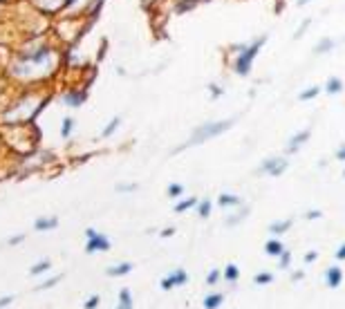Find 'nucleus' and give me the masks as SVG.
<instances>
[{"mask_svg":"<svg viewBox=\"0 0 345 309\" xmlns=\"http://www.w3.org/2000/svg\"><path fill=\"white\" fill-rule=\"evenodd\" d=\"M316 258H318V253H316V251H309V253L305 255V262H314Z\"/></svg>","mask_w":345,"mask_h":309,"instance_id":"e433bc0d","label":"nucleus"},{"mask_svg":"<svg viewBox=\"0 0 345 309\" xmlns=\"http://www.w3.org/2000/svg\"><path fill=\"white\" fill-rule=\"evenodd\" d=\"M278 258H280V267H282V269L289 267V262H291V253H289V251H282V253L278 255Z\"/></svg>","mask_w":345,"mask_h":309,"instance_id":"c756f323","label":"nucleus"},{"mask_svg":"<svg viewBox=\"0 0 345 309\" xmlns=\"http://www.w3.org/2000/svg\"><path fill=\"white\" fill-rule=\"evenodd\" d=\"M186 282H189V273H186L184 269H175V271L168 273V276L161 280V289H164V291H170V289L182 287V284H186Z\"/></svg>","mask_w":345,"mask_h":309,"instance_id":"1a4fd4ad","label":"nucleus"},{"mask_svg":"<svg viewBox=\"0 0 345 309\" xmlns=\"http://www.w3.org/2000/svg\"><path fill=\"white\" fill-rule=\"evenodd\" d=\"M253 282L256 284H269V282H274V276L267 273V271H262V273H258V276L253 278Z\"/></svg>","mask_w":345,"mask_h":309,"instance_id":"cd10ccee","label":"nucleus"},{"mask_svg":"<svg viewBox=\"0 0 345 309\" xmlns=\"http://www.w3.org/2000/svg\"><path fill=\"white\" fill-rule=\"evenodd\" d=\"M85 99H88V92H85L83 88H70V90H65V92L61 94V103L68 105L70 110L81 108V105L85 103Z\"/></svg>","mask_w":345,"mask_h":309,"instance_id":"423d86ee","label":"nucleus"},{"mask_svg":"<svg viewBox=\"0 0 345 309\" xmlns=\"http://www.w3.org/2000/svg\"><path fill=\"white\" fill-rule=\"evenodd\" d=\"M211 96H213V99H218V96H222V92H224V90L222 88H220V85H211Z\"/></svg>","mask_w":345,"mask_h":309,"instance_id":"c9c22d12","label":"nucleus"},{"mask_svg":"<svg viewBox=\"0 0 345 309\" xmlns=\"http://www.w3.org/2000/svg\"><path fill=\"white\" fill-rule=\"evenodd\" d=\"M172 233H175V229H172V226H168V229H164V231H161L159 235H161V238H170Z\"/></svg>","mask_w":345,"mask_h":309,"instance_id":"4c0bfd02","label":"nucleus"},{"mask_svg":"<svg viewBox=\"0 0 345 309\" xmlns=\"http://www.w3.org/2000/svg\"><path fill=\"white\" fill-rule=\"evenodd\" d=\"M285 171H287V159L285 157H269V159H265L262 166H260V173H267V175H271V177L282 175Z\"/></svg>","mask_w":345,"mask_h":309,"instance_id":"6e6552de","label":"nucleus"},{"mask_svg":"<svg viewBox=\"0 0 345 309\" xmlns=\"http://www.w3.org/2000/svg\"><path fill=\"white\" fill-rule=\"evenodd\" d=\"M117 191L119 193H132V191H137V184H121V186H117Z\"/></svg>","mask_w":345,"mask_h":309,"instance_id":"f704fd0d","label":"nucleus"},{"mask_svg":"<svg viewBox=\"0 0 345 309\" xmlns=\"http://www.w3.org/2000/svg\"><path fill=\"white\" fill-rule=\"evenodd\" d=\"M23 240H25V235H16V238H12V240H9V244H12V247H14V244L23 242Z\"/></svg>","mask_w":345,"mask_h":309,"instance_id":"ea45409f","label":"nucleus"},{"mask_svg":"<svg viewBox=\"0 0 345 309\" xmlns=\"http://www.w3.org/2000/svg\"><path fill=\"white\" fill-rule=\"evenodd\" d=\"M59 226V217H38L34 222V229L36 231H52Z\"/></svg>","mask_w":345,"mask_h":309,"instance_id":"9b49d317","label":"nucleus"},{"mask_svg":"<svg viewBox=\"0 0 345 309\" xmlns=\"http://www.w3.org/2000/svg\"><path fill=\"white\" fill-rule=\"evenodd\" d=\"M318 92H320L318 85H311L309 90H305V92H300V94H298V99H300V101H309V99H314V96L318 94Z\"/></svg>","mask_w":345,"mask_h":309,"instance_id":"bb28decb","label":"nucleus"},{"mask_svg":"<svg viewBox=\"0 0 345 309\" xmlns=\"http://www.w3.org/2000/svg\"><path fill=\"white\" fill-rule=\"evenodd\" d=\"M45 103H47V92L27 90V92H23L21 96H16L9 105H5L3 114H0V121H3V125L32 123Z\"/></svg>","mask_w":345,"mask_h":309,"instance_id":"f03ea898","label":"nucleus"},{"mask_svg":"<svg viewBox=\"0 0 345 309\" xmlns=\"http://www.w3.org/2000/svg\"><path fill=\"white\" fill-rule=\"evenodd\" d=\"M343 175H345V173H343Z\"/></svg>","mask_w":345,"mask_h":309,"instance_id":"49530a36","label":"nucleus"},{"mask_svg":"<svg viewBox=\"0 0 345 309\" xmlns=\"http://www.w3.org/2000/svg\"><path fill=\"white\" fill-rule=\"evenodd\" d=\"M74 125L76 121L72 117H63V121H61V139H70L72 132H74Z\"/></svg>","mask_w":345,"mask_h":309,"instance_id":"a211bd4d","label":"nucleus"},{"mask_svg":"<svg viewBox=\"0 0 345 309\" xmlns=\"http://www.w3.org/2000/svg\"><path fill=\"white\" fill-rule=\"evenodd\" d=\"M61 278H63V276H54V278L45 280V282H43V284H41V287H38V289H50V287H54L56 282H61Z\"/></svg>","mask_w":345,"mask_h":309,"instance_id":"473e14b6","label":"nucleus"},{"mask_svg":"<svg viewBox=\"0 0 345 309\" xmlns=\"http://www.w3.org/2000/svg\"><path fill=\"white\" fill-rule=\"evenodd\" d=\"M200 3H207V0H177V5H175V14L191 12V9H195Z\"/></svg>","mask_w":345,"mask_h":309,"instance_id":"dca6fc26","label":"nucleus"},{"mask_svg":"<svg viewBox=\"0 0 345 309\" xmlns=\"http://www.w3.org/2000/svg\"><path fill=\"white\" fill-rule=\"evenodd\" d=\"M198 197H189V200H182V202H177L175 204V213H184V211H189V209H193V206H198Z\"/></svg>","mask_w":345,"mask_h":309,"instance_id":"aec40b11","label":"nucleus"},{"mask_svg":"<svg viewBox=\"0 0 345 309\" xmlns=\"http://www.w3.org/2000/svg\"><path fill=\"white\" fill-rule=\"evenodd\" d=\"M43 16H56L65 12V0H30Z\"/></svg>","mask_w":345,"mask_h":309,"instance_id":"0eeeda50","label":"nucleus"},{"mask_svg":"<svg viewBox=\"0 0 345 309\" xmlns=\"http://www.w3.org/2000/svg\"><path fill=\"white\" fill-rule=\"evenodd\" d=\"M325 276H327V284H329V287L336 289L338 284H341V280H343V271L338 267H329Z\"/></svg>","mask_w":345,"mask_h":309,"instance_id":"ddd939ff","label":"nucleus"},{"mask_svg":"<svg viewBox=\"0 0 345 309\" xmlns=\"http://www.w3.org/2000/svg\"><path fill=\"white\" fill-rule=\"evenodd\" d=\"M220 276H222V273H220L218 269H213V271H211L209 276H207V282H209V284H215V282L220 280Z\"/></svg>","mask_w":345,"mask_h":309,"instance_id":"72a5a7b5","label":"nucleus"},{"mask_svg":"<svg viewBox=\"0 0 345 309\" xmlns=\"http://www.w3.org/2000/svg\"><path fill=\"white\" fill-rule=\"evenodd\" d=\"M117 309H132V298H130V291H128V289H121V293H119V307Z\"/></svg>","mask_w":345,"mask_h":309,"instance_id":"412c9836","label":"nucleus"},{"mask_svg":"<svg viewBox=\"0 0 345 309\" xmlns=\"http://www.w3.org/2000/svg\"><path fill=\"white\" fill-rule=\"evenodd\" d=\"M309 139V130H303V132H298L296 137H291L289 146H287V152H296L300 148V143H305Z\"/></svg>","mask_w":345,"mask_h":309,"instance_id":"4468645a","label":"nucleus"},{"mask_svg":"<svg viewBox=\"0 0 345 309\" xmlns=\"http://www.w3.org/2000/svg\"><path fill=\"white\" fill-rule=\"evenodd\" d=\"M63 52H59L45 38H27L9 63V76L21 83H43L59 72Z\"/></svg>","mask_w":345,"mask_h":309,"instance_id":"f257e3e1","label":"nucleus"},{"mask_svg":"<svg viewBox=\"0 0 345 309\" xmlns=\"http://www.w3.org/2000/svg\"><path fill=\"white\" fill-rule=\"evenodd\" d=\"M265 251H267V255H271V258H278V255L285 251V247H282L280 240H267Z\"/></svg>","mask_w":345,"mask_h":309,"instance_id":"f3484780","label":"nucleus"},{"mask_svg":"<svg viewBox=\"0 0 345 309\" xmlns=\"http://www.w3.org/2000/svg\"><path fill=\"white\" fill-rule=\"evenodd\" d=\"M267 43V36H260L256 38L253 43H249V45H238V54H236V61H233V72L240 76H247L249 70H251V63L253 59L258 56V52H260V47Z\"/></svg>","mask_w":345,"mask_h":309,"instance_id":"20e7f679","label":"nucleus"},{"mask_svg":"<svg viewBox=\"0 0 345 309\" xmlns=\"http://www.w3.org/2000/svg\"><path fill=\"white\" fill-rule=\"evenodd\" d=\"M336 258H338V260H345V244H343V247L336 251Z\"/></svg>","mask_w":345,"mask_h":309,"instance_id":"a19ab883","label":"nucleus"},{"mask_svg":"<svg viewBox=\"0 0 345 309\" xmlns=\"http://www.w3.org/2000/svg\"><path fill=\"white\" fill-rule=\"evenodd\" d=\"M121 125V117H114V119H110L108 123H105V128L101 130V139H108L110 134H114L117 132V128Z\"/></svg>","mask_w":345,"mask_h":309,"instance_id":"6ab92c4d","label":"nucleus"},{"mask_svg":"<svg viewBox=\"0 0 345 309\" xmlns=\"http://www.w3.org/2000/svg\"><path fill=\"white\" fill-rule=\"evenodd\" d=\"M0 143H3V139H0Z\"/></svg>","mask_w":345,"mask_h":309,"instance_id":"a18cd8bd","label":"nucleus"},{"mask_svg":"<svg viewBox=\"0 0 345 309\" xmlns=\"http://www.w3.org/2000/svg\"><path fill=\"white\" fill-rule=\"evenodd\" d=\"M50 267H52V262H50V260H41V262H36L34 267L30 269V273H32V276H41V273H45Z\"/></svg>","mask_w":345,"mask_h":309,"instance_id":"b1692460","label":"nucleus"},{"mask_svg":"<svg viewBox=\"0 0 345 309\" xmlns=\"http://www.w3.org/2000/svg\"><path fill=\"white\" fill-rule=\"evenodd\" d=\"M85 238H88V242H85V251H88V253H103V251H110V247H112L108 235L99 233V231H94V229L85 231Z\"/></svg>","mask_w":345,"mask_h":309,"instance_id":"39448f33","label":"nucleus"},{"mask_svg":"<svg viewBox=\"0 0 345 309\" xmlns=\"http://www.w3.org/2000/svg\"><path fill=\"white\" fill-rule=\"evenodd\" d=\"M12 300H14L12 296H5V298H0V309H3V307H7V305H9V302H12Z\"/></svg>","mask_w":345,"mask_h":309,"instance_id":"58836bf2","label":"nucleus"},{"mask_svg":"<svg viewBox=\"0 0 345 309\" xmlns=\"http://www.w3.org/2000/svg\"><path fill=\"white\" fill-rule=\"evenodd\" d=\"M238 278H240V269H238L236 264H227V269H224V280H229V282H236Z\"/></svg>","mask_w":345,"mask_h":309,"instance_id":"5701e85b","label":"nucleus"},{"mask_svg":"<svg viewBox=\"0 0 345 309\" xmlns=\"http://www.w3.org/2000/svg\"><path fill=\"white\" fill-rule=\"evenodd\" d=\"M289 226H291V220H282V222H274V224L269 226V231L274 235H280V233H285Z\"/></svg>","mask_w":345,"mask_h":309,"instance_id":"4be33fe9","label":"nucleus"},{"mask_svg":"<svg viewBox=\"0 0 345 309\" xmlns=\"http://www.w3.org/2000/svg\"><path fill=\"white\" fill-rule=\"evenodd\" d=\"M218 204L222 206V209H229V206H240L242 200L238 195H231V193H222V195L218 197Z\"/></svg>","mask_w":345,"mask_h":309,"instance_id":"f8f14e48","label":"nucleus"},{"mask_svg":"<svg viewBox=\"0 0 345 309\" xmlns=\"http://www.w3.org/2000/svg\"><path fill=\"white\" fill-rule=\"evenodd\" d=\"M166 193H168V197H172V200H175V197H180L182 193H184V186H182V184H170Z\"/></svg>","mask_w":345,"mask_h":309,"instance_id":"c85d7f7f","label":"nucleus"},{"mask_svg":"<svg viewBox=\"0 0 345 309\" xmlns=\"http://www.w3.org/2000/svg\"><path fill=\"white\" fill-rule=\"evenodd\" d=\"M336 157L341 159V162H345V146L341 148V150H336Z\"/></svg>","mask_w":345,"mask_h":309,"instance_id":"79ce46f5","label":"nucleus"},{"mask_svg":"<svg viewBox=\"0 0 345 309\" xmlns=\"http://www.w3.org/2000/svg\"><path fill=\"white\" fill-rule=\"evenodd\" d=\"M211 200H202V202H198V213L200 217H209L211 215Z\"/></svg>","mask_w":345,"mask_h":309,"instance_id":"a878e982","label":"nucleus"},{"mask_svg":"<svg viewBox=\"0 0 345 309\" xmlns=\"http://www.w3.org/2000/svg\"><path fill=\"white\" fill-rule=\"evenodd\" d=\"M332 45H334V43L329 41V38H327V41H323V43H318V45H316V54H323V52H327Z\"/></svg>","mask_w":345,"mask_h":309,"instance_id":"2f4dec72","label":"nucleus"},{"mask_svg":"<svg viewBox=\"0 0 345 309\" xmlns=\"http://www.w3.org/2000/svg\"><path fill=\"white\" fill-rule=\"evenodd\" d=\"M224 302V293H209L204 298V309H218Z\"/></svg>","mask_w":345,"mask_h":309,"instance_id":"2eb2a0df","label":"nucleus"},{"mask_svg":"<svg viewBox=\"0 0 345 309\" xmlns=\"http://www.w3.org/2000/svg\"><path fill=\"white\" fill-rule=\"evenodd\" d=\"M132 271V264L130 262H119V264H112V267H108V276L112 278H119V276H128V273Z\"/></svg>","mask_w":345,"mask_h":309,"instance_id":"9d476101","label":"nucleus"},{"mask_svg":"<svg viewBox=\"0 0 345 309\" xmlns=\"http://www.w3.org/2000/svg\"><path fill=\"white\" fill-rule=\"evenodd\" d=\"M309 220H316V217H320V211H311V213H307Z\"/></svg>","mask_w":345,"mask_h":309,"instance_id":"37998d69","label":"nucleus"},{"mask_svg":"<svg viewBox=\"0 0 345 309\" xmlns=\"http://www.w3.org/2000/svg\"><path fill=\"white\" fill-rule=\"evenodd\" d=\"M99 302H101V298L94 293V296H90L88 298V302H85V309H97L99 307Z\"/></svg>","mask_w":345,"mask_h":309,"instance_id":"7c9ffc66","label":"nucleus"},{"mask_svg":"<svg viewBox=\"0 0 345 309\" xmlns=\"http://www.w3.org/2000/svg\"><path fill=\"white\" fill-rule=\"evenodd\" d=\"M325 90H327V94H336L343 90V83L336 79V76H332V79L327 81V85H325Z\"/></svg>","mask_w":345,"mask_h":309,"instance_id":"393cba45","label":"nucleus"},{"mask_svg":"<svg viewBox=\"0 0 345 309\" xmlns=\"http://www.w3.org/2000/svg\"><path fill=\"white\" fill-rule=\"evenodd\" d=\"M231 125H233V119H224V121H211V123L198 125V128L193 130V134H191L189 141H186L184 146H180L177 150H184V148H191V146H200V143H204V141H209V139L218 137V134L227 132Z\"/></svg>","mask_w":345,"mask_h":309,"instance_id":"7ed1b4c3","label":"nucleus"},{"mask_svg":"<svg viewBox=\"0 0 345 309\" xmlns=\"http://www.w3.org/2000/svg\"><path fill=\"white\" fill-rule=\"evenodd\" d=\"M0 3H7V0H0Z\"/></svg>","mask_w":345,"mask_h":309,"instance_id":"c03bdc74","label":"nucleus"}]
</instances>
